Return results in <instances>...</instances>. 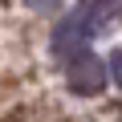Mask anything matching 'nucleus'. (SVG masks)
<instances>
[{"instance_id":"obj_1","label":"nucleus","mask_w":122,"mask_h":122,"mask_svg":"<svg viewBox=\"0 0 122 122\" xmlns=\"http://www.w3.org/2000/svg\"><path fill=\"white\" fill-rule=\"evenodd\" d=\"M110 73H114V77H118V86H122V53H114V57H110Z\"/></svg>"}]
</instances>
